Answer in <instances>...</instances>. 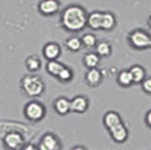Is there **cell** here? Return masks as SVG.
Segmentation results:
<instances>
[{"label":"cell","instance_id":"15","mask_svg":"<svg viewBox=\"0 0 151 150\" xmlns=\"http://www.w3.org/2000/svg\"><path fill=\"white\" fill-rule=\"evenodd\" d=\"M101 16L103 12H92L87 16V27H89L92 30L101 29Z\"/></svg>","mask_w":151,"mask_h":150},{"label":"cell","instance_id":"17","mask_svg":"<svg viewBox=\"0 0 151 150\" xmlns=\"http://www.w3.org/2000/svg\"><path fill=\"white\" fill-rule=\"evenodd\" d=\"M25 66H27L28 71L30 73H37L41 69V59L37 56H29L27 59H25Z\"/></svg>","mask_w":151,"mask_h":150},{"label":"cell","instance_id":"1","mask_svg":"<svg viewBox=\"0 0 151 150\" xmlns=\"http://www.w3.org/2000/svg\"><path fill=\"white\" fill-rule=\"evenodd\" d=\"M87 16L88 13L82 5L71 4L63 9L60 15V25L66 30L76 33L87 27Z\"/></svg>","mask_w":151,"mask_h":150},{"label":"cell","instance_id":"24","mask_svg":"<svg viewBox=\"0 0 151 150\" xmlns=\"http://www.w3.org/2000/svg\"><path fill=\"white\" fill-rule=\"evenodd\" d=\"M80 41H82V46H86V48H95V45H96V42H97V38L95 34L86 33L82 38H80Z\"/></svg>","mask_w":151,"mask_h":150},{"label":"cell","instance_id":"29","mask_svg":"<svg viewBox=\"0 0 151 150\" xmlns=\"http://www.w3.org/2000/svg\"><path fill=\"white\" fill-rule=\"evenodd\" d=\"M149 27H150V29H151V16H150V19H149Z\"/></svg>","mask_w":151,"mask_h":150},{"label":"cell","instance_id":"7","mask_svg":"<svg viewBox=\"0 0 151 150\" xmlns=\"http://www.w3.org/2000/svg\"><path fill=\"white\" fill-rule=\"evenodd\" d=\"M108 132H109L110 137H112V140L117 144L125 142V141L127 140V137H129V131H127L126 125H125L122 121L116 124V125H113L112 128H109Z\"/></svg>","mask_w":151,"mask_h":150},{"label":"cell","instance_id":"12","mask_svg":"<svg viewBox=\"0 0 151 150\" xmlns=\"http://www.w3.org/2000/svg\"><path fill=\"white\" fill-rule=\"evenodd\" d=\"M54 111L60 116H66L70 111H71V103L67 97L59 96L58 99H55L54 102Z\"/></svg>","mask_w":151,"mask_h":150},{"label":"cell","instance_id":"21","mask_svg":"<svg viewBox=\"0 0 151 150\" xmlns=\"http://www.w3.org/2000/svg\"><path fill=\"white\" fill-rule=\"evenodd\" d=\"M63 63H60L59 61L57 59H50L47 61V63H46V71H47L50 75H53V76H57L58 74H59V71L63 69Z\"/></svg>","mask_w":151,"mask_h":150},{"label":"cell","instance_id":"16","mask_svg":"<svg viewBox=\"0 0 151 150\" xmlns=\"http://www.w3.org/2000/svg\"><path fill=\"white\" fill-rule=\"evenodd\" d=\"M129 71H130V74H132L133 83H141L142 80L146 78V70L139 65L132 66V67L129 69Z\"/></svg>","mask_w":151,"mask_h":150},{"label":"cell","instance_id":"20","mask_svg":"<svg viewBox=\"0 0 151 150\" xmlns=\"http://www.w3.org/2000/svg\"><path fill=\"white\" fill-rule=\"evenodd\" d=\"M83 63L87 69L97 67L100 63V56H97L96 53H87L83 58Z\"/></svg>","mask_w":151,"mask_h":150},{"label":"cell","instance_id":"14","mask_svg":"<svg viewBox=\"0 0 151 150\" xmlns=\"http://www.w3.org/2000/svg\"><path fill=\"white\" fill-rule=\"evenodd\" d=\"M121 121H122V119H121L120 113H117V112H114V111L106 112V113L104 115V117H103V124H104V126H105L106 129L112 128L113 125L121 123Z\"/></svg>","mask_w":151,"mask_h":150},{"label":"cell","instance_id":"28","mask_svg":"<svg viewBox=\"0 0 151 150\" xmlns=\"http://www.w3.org/2000/svg\"><path fill=\"white\" fill-rule=\"evenodd\" d=\"M74 149L75 150H76V149H86V146H79V145H78V146H74Z\"/></svg>","mask_w":151,"mask_h":150},{"label":"cell","instance_id":"25","mask_svg":"<svg viewBox=\"0 0 151 150\" xmlns=\"http://www.w3.org/2000/svg\"><path fill=\"white\" fill-rule=\"evenodd\" d=\"M142 88L146 94H150L151 95V76H146L143 80H142Z\"/></svg>","mask_w":151,"mask_h":150},{"label":"cell","instance_id":"22","mask_svg":"<svg viewBox=\"0 0 151 150\" xmlns=\"http://www.w3.org/2000/svg\"><path fill=\"white\" fill-rule=\"evenodd\" d=\"M66 46H67V49L71 51H79L80 49H82V41H80L79 37L71 36L66 40Z\"/></svg>","mask_w":151,"mask_h":150},{"label":"cell","instance_id":"18","mask_svg":"<svg viewBox=\"0 0 151 150\" xmlns=\"http://www.w3.org/2000/svg\"><path fill=\"white\" fill-rule=\"evenodd\" d=\"M95 48H96V51H95V53L100 57H109L110 53H112V46H110V44L108 41L96 42Z\"/></svg>","mask_w":151,"mask_h":150},{"label":"cell","instance_id":"26","mask_svg":"<svg viewBox=\"0 0 151 150\" xmlns=\"http://www.w3.org/2000/svg\"><path fill=\"white\" fill-rule=\"evenodd\" d=\"M145 123H146V125L151 129V109L150 111H147L146 116H145Z\"/></svg>","mask_w":151,"mask_h":150},{"label":"cell","instance_id":"23","mask_svg":"<svg viewBox=\"0 0 151 150\" xmlns=\"http://www.w3.org/2000/svg\"><path fill=\"white\" fill-rule=\"evenodd\" d=\"M72 76H74V73H72V70L67 66H63V69L59 71V74L57 75V78L60 80V82L66 83V82H70V80H72Z\"/></svg>","mask_w":151,"mask_h":150},{"label":"cell","instance_id":"13","mask_svg":"<svg viewBox=\"0 0 151 150\" xmlns=\"http://www.w3.org/2000/svg\"><path fill=\"white\" fill-rule=\"evenodd\" d=\"M117 24V19L112 12H103L101 16V29L103 30H112L114 29Z\"/></svg>","mask_w":151,"mask_h":150},{"label":"cell","instance_id":"10","mask_svg":"<svg viewBox=\"0 0 151 150\" xmlns=\"http://www.w3.org/2000/svg\"><path fill=\"white\" fill-rule=\"evenodd\" d=\"M62 49L57 42H47L42 49V54L47 61L50 59H58L60 57Z\"/></svg>","mask_w":151,"mask_h":150},{"label":"cell","instance_id":"11","mask_svg":"<svg viewBox=\"0 0 151 150\" xmlns=\"http://www.w3.org/2000/svg\"><path fill=\"white\" fill-rule=\"evenodd\" d=\"M86 82L91 87H97L103 82V73L99 70L97 67L88 69L86 73Z\"/></svg>","mask_w":151,"mask_h":150},{"label":"cell","instance_id":"5","mask_svg":"<svg viewBox=\"0 0 151 150\" xmlns=\"http://www.w3.org/2000/svg\"><path fill=\"white\" fill-rule=\"evenodd\" d=\"M37 148L40 150H59L62 149V144L58 136H55L54 133H45L40 140Z\"/></svg>","mask_w":151,"mask_h":150},{"label":"cell","instance_id":"27","mask_svg":"<svg viewBox=\"0 0 151 150\" xmlns=\"http://www.w3.org/2000/svg\"><path fill=\"white\" fill-rule=\"evenodd\" d=\"M22 149H25V150H28V149H38V148H37V146L36 145H32V144H28V145H25V144H24V146H22Z\"/></svg>","mask_w":151,"mask_h":150},{"label":"cell","instance_id":"9","mask_svg":"<svg viewBox=\"0 0 151 150\" xmlns=\"http://www.w3.org/2000/svg\"><path fill=\"white\" fill-rule=\"evenodd\" d=\"M71 103V111L75 113H84L89 107V100L84 95H78L72 100H70Z\"/></svg>","mask_w":151,"mask_h":150},{"label":"cell","instance_id":"8","mask_svg":"<svg viewBox=\"0 0 151 150\" xmlns=\"http://www.w3.org/2000/svg\"><path fill=\"white\" fill-rule=\"evenodd\" d=\"M59 0H41L38 3V12L43 16H53L59 11Z\"/></svg>","mask_w":151,"mask_h":150},{"label":"cell","instance_id":"4","mask_svg":"<svg viewBox=\"0 0 151 150\" xmlns=\"http://www.w3.org/2000/svg\"><path fill=\"white\" fill-rule=\"evenodd\" d=\"M46 115V108L38 100H30L24 107V116L32 123H38L43 120Z\"/></svg>","mask_w":151,"mask_h":150},{"label":"cell","instance_id":"6","mask_svg":"<svg viewBox=\"0 0 151 150\" xmlns=\"http://www.w3.org/2000/svg\"><path fill=\"white\" fill-rule=\"evenodd\" d=\"M3 141H4L5 148L12 149V150L22 149V146H24V144H25V140H24V137H22V134L19 133V132H14V131L8 132V133L4 136Z\"/></svg>","mask_w":151,"mask_h":150},{"label":"cell","instance_id":"3","mask_svg":"<svg viewBox=\"0 0 151 150\" xmlns=\"http://www.w3.org/2000/svg\"><path fill=\"white\" fill-rule=\"evenodd\" d=\"M129 42L137 50L151 49V36L143 29H134L129 33Z\"/></svg>","mask_w":151,"mask_h":150},{"label":"cell","instance_id":"2","mask_svg":"<svg viewBox=\"0 0 151 150\" xmlns=\"http://www.w3.org/2000/svg\"><path fill=\"white\" fill-rule=\"evenodd\" d=\"M21 88L29 97H38L45 92V82L38 75H25L21 79Z\"/></svg>","mask_w":151,"mask_h":150},{"label":"cell","instance_id":"19","mask_svg":"<svg viewBox=\"0 0 151 150\" xmlns=\"http://www.w3.org/2000/svg\"><path fill=\"white\" fill-rule=\"evenodd\" d=\"M117 82L122 87H130L133 84V78L129 70H122L117 75Z\"/></svg>","mask_w":151,"mask_h":150}]
</instances>
